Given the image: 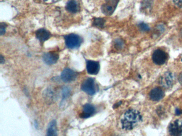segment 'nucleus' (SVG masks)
I'll use <instances>...</instances> for the list:
<instances>
[{"mask_svg":"<svg viewBox=\"0 0 182 136\" xmlns=\"http://www.w3.org/2000/svg\"><path fill=\"white\" fill-rule=\"evenodd\" d=\"M169 133L171 136H182V120L177 119L170 124Z\"/></svg>","mask_w":182,"mask_h":136,"instance_id":"nucleus-4","label":"nucleus"},{"mask_svg":"<svg viewBox=\"0 0 182 136\" xmlns=\"http://www.w3.org/2000/svg\"><path fill=\"white\" fill-rule=\"evenodd\" d=\"M124 46V42L122 40L120 39H117L115 41V46L117 49L121 50Z\"/></svg>","mask_w":182,"mask_h":136,"instance_id":"nucleus-20","label":"nucleus"},{"mask_svg":"<svg viewBox=\"0 0 182 136\" xmlns=\"http://www.w3.org/2000/svg\"><path fill=\"white\" fill-rule=\"evenodd\" d=\"M105 20L102 18H95L93 21V25L96 27L103 28L104 27Z\"/></svg>","mask_w":182,"mask_h":136,"instance_id":"nucleus-17","label":"nucleus"},{"mask_svg":"<svg viewBox=\"0 0 182 136\" xmlns=\"http://www.w3.org/2000/svg\"><path fill=\"white\" fill-rule=\"evenodd\" d=\"M175 113H176V114L177 115H180V114H181L182 113V111H180L179 109H177L176 110V112H175Z\"/></svg>","mask_w":182,"mask_h":136,"instance_id":"nucleus-24","label":"nucleus"},{"mask_svg":"<svg viewBox=\"0 0 182 136\" xmlns=\"http://www.w3.org/2000/svg\"><path fill=\"white\" fill-rule=\"evenodd\" d=\"M142 116L139 111L129 109L125 112L121 120L123 129L131 130L135 128L142 121Z\"/></svg>","mask_w":182,"mask_h":136,"instance_id":"nucleus-1","label":"nucleus"},{"mask_svg":"<svg viewBox=\"0 0 182 136\" xmlns=\"http://www.w3.org/2000/svg\"><path fill=\"white\" fill-rule=\"evenodd\" d=\"M181 61H182V60H181Z\"/></svg>","mask_w":182,"mask_h":136,"instance_id":"nucleus-27","label":"nucleus"},{"mask_svg":"<svg viewBox=\"0 0 182 136\" xmlns=\"http://www.w3.org/2000/svg\"><path fill=\"white\" fill-rule=\"evenodd\" d=\"M153 4V0H143L141 3L140 10L143 12L148 13L151 10Z\"/></svg>","mask_w":182,"mask_h":136,"instance_id":"nucleus-16","label":"nucleus"},{"mask_svg":"<svg viewBox=\"0 0 182 136\" xmlns=\"http://www.w3.org/2000/svg\"><path fill=\"white\" fill-rule=\"evenodd\" d=\"M59 0H45V2L47 3H54V2H57Z\"/></svg>","mask_w":182,"mask_h":136,"instance_id":"nucleus-25","label":"nucleus"},{"mask_svg":"<svg viewBox=\"0 0 182 136\" xmlns=\"http://www.w3.org/2000/svg\"><path fill=\"white\" fill-rule=\"evenodd\" d=\"M100 63L96 61H87V70L88 73L92 75H97L100 71Z\"/></svg>","mask_w":182,"mask_h":136,"instance_id":"nucleus-10","label":"nucleus"},{"mask_svg":"<svg viewBox=\"0 0 182 136\" xmlns=\"http://www.w3.org/2000/svg\"><path fill=\"white\" fill-rule=\"evenodd\" d=\"M66 10L71 13H76L80 10V6L76 0H70L66 6Z\"/></svg>","mask_w":182,"mask_h":136,"instance_id":"nucleus-14","label":"nucleus"},{"mask_svg":"<svg viewBox=\"0 0 182 136\" xmlns=\"http://www.w3.org/2000/svg\"><path fill=\"white\" fill-rule=\"evenodd\" d=\"M6 26L5 23H1L0 25V33H1V35H2L5 33V28H6Z\"/></svg>","mask_w":182,"mask_h":136,"instance_id":"nucleus-21","label":"nucleus"},{"mask_svg":"<svg viewBox=\"0 0 182 136\" xmlns=\"http://www.w3.org/2000/svg\"><path fill=\"white\" fill-rule=\"evenodd\" d=\"M119 0H105L102 6V11L104 15L110 16L114 12L117 8Z\"/></svg>","mask_w":182,"mask_h":136,"instance_id":"nucleus-5","label":"nucleus"},{"mask_svg":"<svg viewBox=\"0 0 182 136\" xmlns=\"http://www.w3.org/2000/svg\"><path fill=\"white\" fill-rule=\"evenodd\" d=\"M81 88L84 92L90 95H93L96 93L95 84L94 79L89 78L85 80L82 85Z\"/></svg>","mask_w":182,"mask_h":136,"instance_id":"nucleus-6","label":"nucleus"},{"mask_svg":"<svg viewBox=\"0 0 182 136\" xmlns=\"http://www.w3.org/2000/svg\"><path fill=\"white\" fill-rule=\"evenodd\" d=\"M96 109L93 105L86 104L83 106L82 112L81 114L80 117L83 119H87L94 114Z\"/></svg>","mask_w":182,"mask_h":136,"instance_id":"nucleus-11","label":"nucleus"},{"mask_svg":"<svg viewBox=\"0 0 182 136\" xmlns=\"http://www.w3.org/2000/svg\"><path fill=\"white\" fill-rule=\"evenodd\" d=\"M178 81H179L180 83L182 85V72L180 73V75H179V77H178Z\"/></svg>","mask_w":182,"mask_h":136,"instance_id":"nucleus-23","label":"nucleus"},{"mask_svg":"<svg viewBox=\"0 0 182 136\" xmlns=\"http://www.w3.org/2000/svg\"><path fill=\"white\" fill-rule=\"evenodd\" d=\"M70 94H71V90L70 88L66 87H64L62 91V100L63 101L66 99H67L68 97L70 96Z\"/></svg>","mask_w":182,"mask_h":136,"instance_id":"nucleus-18","label":"nucleus"},{"mask_svg":"<svg viewBox=\"0 0 182 136\" xmlns=\"http://www.w3.org/2000/svg\"><path fill=\"white\" fill-rule=\"evenodd\" d=\"M77 75L75 71L69 68H66L61 72V79L65 82H73L76 79Z\"/></svg>","mask_w":182,"mask_h":136,"instance_id":"nucleus-8","label":"nucleus"},{"mask_svg":"<svg viewBox=\"0 0 182 136\" xmlns=\"http://www.w3.org/2000/svg\"><path fill=\"white\" fill-rule=\"evenodd\" d=\"M173 2L176 6L182 8V0H173Z\"/></svg>","mask_w":182,"mask_h":136,"instance_id":"nucleus-22","label":"nucleus"},{"mask_svg":"<svg viewBox=\"0 0 182 136\" xmlns=\"http://www.w3.org/2000/svg\"><path fill=\"white\" fill-rule=\"evenodd\" d=\"M59 56L56 53H47L43 55V60L47 65H51L57 62Z\"/></svg>","mask_w":182,"mask_h":136,"instance_id":"nucleus-12","label":"nucleus"},{"mask_svg":"<svg viewBox=\"0 0 182 136\" xmlns=\"http://www.w3.org/2000/svg\"><path fill=\"white\" fill-rule=\"evenodd\" d=\"M36 38L40 42H44L49 39L50 34L48 30L45 29H40L36 32Z\"/></svg>","mask_w":182,"mask_h":136,"instance_id":"nucleus-13","label":"nucleus"},{"mask_svg":"<svg viewBox=\"0 0 182 136\" xmlns=\"http://www.w3.org/2000/svg\"><path fill=\"white\" fill-rule=\"evenodd\" d=\"M164 96V91L159 87L153 88L150 92V98L153 101H160L163 99Z\"/></svg>","mask_w":182,"mask_h":136,"instance_id":"nucleus-9","label":"nucleus"},{"mask_svg":"<svg viewBox=\"0 0 182 136\" xmlns=\"http://www.w3.org/2000/svg\"><path fill=\"white\" fill-rule=\"evenodd\" d=\"M152 58L153 62L155 65H162L167 60L168 54L165 51L160 49H158L153 53Z\"/></svg>","mask_w":182,"mask_h":136,"instance_id":"nucleus-3","label":"nucleus"},{"mask_svg":"<svg viewBox=\"0 0 182 136\" xmlns=\"http://www.w3.org/2000/svg\"><path fill=\"white\" fill-rule=\"evenodd\" d=\"M175 79V77L174 73L167 72L160 78V84L163 88H169L173 85Z\"/></svg>","mask_w":182,"mask_h":136,"instance_id":"nucleus-7","label":"nucleus"},{"mask_svg":"<svg viewBox=\"0 0 182 136\" xmlns=\"http://www.w3.org/2000/svg\"><path fill=\"white\" fill-rule=\"evenodd\" d=\"M66 46L71 49L78 48L82 43L81 38L76 34H71L65 36Z\"/></svg>","mask_w":182,"mask_h":136,"instance_id":"nucleus-2","label":"nucleus"},{"mask_svg":"<svg viewBox=\"0 0 182 136\" xmlns=\"http://www.w3.org/2000/svg\"><path fill=\"white\" fill-rule=\"evenodd\" d=\"M46 136H57V124L55 120L51 121L47 128Z\"/></svg>","mask_w":182,"mask_h":136,"instance_id":"nucleus-15","label":"nucleus"},{"mask_svg":"<svg viewBox=\"0 0 182 136\" xmlns=\"http://www.w3.org/2000/svg\"><path fill=\"white\" fill-rule=\"evenodd\" d=\"M3 58L2 57V55L1 56V63H3Z\"/></svg>","mask_w":182,"mask_h":136,"instance_id":"nucleus-26","label":"nucleus"},{"mask_svg":"<svg viewBox=\"0 0 182 136\" xmlns=\"http://www.w3.org/2000/svg\"><path fill=\"white\" fill-rule=\"evenodd\" d=\"M138 27L142 32H148L150 30V27L148 26V25H147L146 23H139Z\"/></svg>","mask_w":182,"mask_h":136,"instance_id":"nucleus-19","label":"nucleus"}]
</instances>
